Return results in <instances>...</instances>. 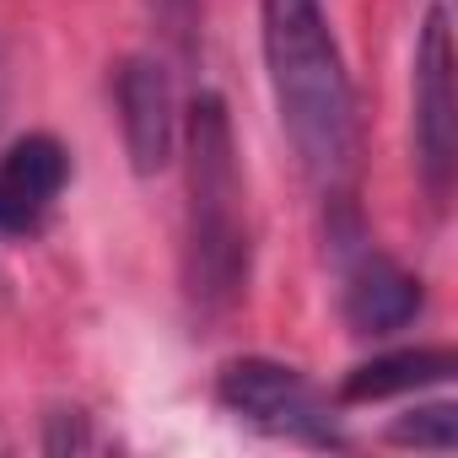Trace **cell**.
I'll use <instances>...</instances> for the list:
<instances>
[{
	"instance_id": "52a82bcc",
	"label": "cell",
	"mask_w": 458,
	"mask_h": 458,
	"mask_svg": "<svg viewBox=\"0 0 458 458\" xmlns=\"http://www.w3.org/2000/svg\"><path fill=\"white\" fill-rule=\"evenodd\" d=\"M65 183H71V151L49 130L12 140L0 157V233L33 238L49 221L55 199L65 194Z\"/></svg>"
},
{
	"instance_id": "7a4b0ae2",
	"label": "cell",
	"mask_w": 458,
	"mask_h": 458,
	"mask_svg": "<svg viewBox=\"0 0 458 458\" xmlns=\"http://www.w3.org/2000/svg\"><path fill=\"white\" fill-rule=\"evenodd\" d=\"M183 151V302L194 318H226L249 292V189L221 92H199L178 124Z\"/></svg>"
},
{
	"instance_id": "30bf717a",
	"label": "cell",
	"mask_w": 458,
	"mask_h": 458,
	"mask_svg": "<svg viewBox=\"0 0 458 458\" xmlns=\"http://www.w3.org/2000/svg\"><path fill=\"white\" fill-rule=\"evenodd\" d=\"M146 6V17L157 22V33L183 55V60H194V49H199V0H140Z\"/></svg>"
},
{
	"instance_id": "8fae6325",
	"label": "cell",
	"mask_w": 458,
	"mask_h": 458,
	"mask_svg": "<svg viewBox=\"0 0 458 458\" xmlns=\"http://www.w3.org/2000/svg\"><path fill=\"white\" fill-rule=\"evenodd\" d=\"M38 447L55 453V458H60V453H98L103 437L92 431V415H81V410H55V415H44Z\"/></svg>"
},
{
	"instance_id": "277c9868",
	"label": "cell",
	"mask_w": 458,
	"mask_h": 458,
	"mask_svg": "<svg viewBox=\"0 0 458 458\" xmlns=\"http://www.w3.org/2000/svg\"><path fill=\"white\" fill-rule=\"evenodd\" d=\"M335 221H329V243H335V265H340V318L356 340H388L399 329H410L426 313V286L420 276H410L388 249H377L361 221L351 194L329 199Z\"/></svg>"
},
{
	"instance_id": "9c48e42d",
	"label": "cell",
	"mask_w": 458,
	"mask_h": 458,
	"mask_svg": "<svg viewBox=\"0 0 458 458\" xmlns=\"http://www.w3.org/2000/svg\"><path fill=\"white\" fill-rule=\"evenodd\" d=\"M388 442H394V447L453 453V447H458V410H453L447 399H437V404H420V410H404V415L388 426Z\"/></svg>"
},
{
	"instance_id": "6da1fadb",
	"label": "cell",
	"mask_w": 458,
	"mask_h": 458,
	"mask_svg": "<svg viewBox=\"0 0 458 458\" xmlns=\"http://www.w3.org/2000/svg\"><path fill=\"white\" fill-rule=\"evenodd\" d=\"M259 49L281 130L324 199L356 173V87L324 0H259Z\"/></svg>"
},
{
	"instance_id": "ba28073f",
	"label": "cell",
	"mask_w": 458,
	"mask_h": 458,
	"mask_svg": "<svg viewBox=\"0 0 458 458\" xmlns=\"http://www.w3.org/2000/svg\"><path fill=\"white\" fill-rule=\"evenodd\" d=\"M458 372V356L447 345H404V351H383L361 367H351L340 377L335 404H383V399H404L420 388H442Z\"/></svg>"
},
{
	"instance_id": "5b68a950",
	"label": "cell",
	"mask_w": 458,
	"mask_h": 458,
	"mask_svg": "<svg viewBox=\"0 0 458 458\" xmlns=\"http://www.w3.org/2000/svg\"><path fill=\"white\" fill-rule=\"evenodd\" d=\"M216 404L281 442L302 447H345L340 420L329 415V399L308 383V372L276 361V356H238L216 372Z\"/></svg>"
},
{
	"instance_id": "8992f818",
	"label": "cell",
	"mask_w": 458,
	"mask_h": 458,
	"mask_svg": "<svg viewBox=\"0 0 458 458\" xmlns=\"http://www.w3.org/2000/svg\"><path fill=\"white\" fill-rule=\"evenodd\" d=\"M114 108H119V135L135 178H157L178 157V92L173 71L157 55H124L114 65Z\"/></svg>"
},
{
	"instance_id": "3957f363",
	"label": "cell",
	"mask_w": 458,
	"mask_h": 458,
	"mask_svg": "<svg viewBox=\"0 0 458 458\" xmlns=\"http://www.w3.org/2000/svg\"><path fill=\"white\" fill-rule=\"evenodd\" d=\"M453 22L447 6L431 0L415 55H410V146H415V178L431 199V210H447L453 178H458V87H453Z\"/></svg>"
}]
</instances>
